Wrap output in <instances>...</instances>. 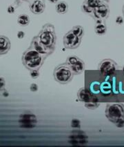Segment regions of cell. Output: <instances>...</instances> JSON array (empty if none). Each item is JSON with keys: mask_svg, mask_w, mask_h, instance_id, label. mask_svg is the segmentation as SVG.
I'll use <instances>...</instances> for the list:
<instances>
[{"mask_svg": "<svg viewBox=\"0 0 124 147\" xmlns=\"http://www.w3.org/2000/svg\"><path fill=\"white\" fill-rule=\"evenodd\" d=\"M46 56L40 54L35 49L30 47L26 49L22 55L21 61L23 66L29 71L39 70L44 64L46 59Z\"/></svg>", "mask_w": 124, "mask_h": 147, "instance_id": "cell-1", "label": "cell"}, {"mask_svg": "<svg viewBox=\"0 0 124 147\" xmlns=\"http://www.w3.org/2000/svg\"><path fill=\"white\" fill-rule=\"evenodd\" d=\"M37 36L44 47L52 53L54 52L57 42V35L54 25L50 23L46 24Z\"/></svg>", "mask_w": 124, "mask_h": 147, "instance_id": "cell-2", "label": "cell"}, {"mask_svg": "<svg viewBox=\"0 0 124 147\" xmlns=\"http://www.w3.org/2000/svg\"><path fill=\"white\" fill-rule=\"evenodd\" d=\"M106 117L118 128L124 127V104L121 103L108 104L105 111Z\"/></svg>", "mask_w": 124, "mask_h": 147, "instance_id": "cell-3", "label": "cell"}, {"mask_svg": "<svg viewBox=\"0 0 124 147\" xmlns=\"http://www.w3.org/2000/svg\"><path fill=\"white\" fill-rule=\"evenodd\" d=\"M74 75L67 64H61L54 70V78L61 84H66L72 80Z\"/></svg>", "mask_w": 124, "mask_h": 147, "instance_id": "cell-4", "label": "cell"}, {"mask_svg": "<svg viewBox=\"0 0 124 147\" xmlns=\"http://www.w3.org/2000/svg\"><path fill=\"white\" fill-rule=\"evenodd\" d=\"M68 141L73 146L86 145L88 143V137L84 131L79 129H76L70 133Z\"/></svg>", "mask_w": 124, "mask_h": 147, "instance_id": "cell-5", "label": "cell"}, {"mask_svg": "<svg viewBox=\"0 0 124 147\" xmlns=\"http://www.w3.org/2000/svg\"><path fill=\"white\" fill-rule=\"evenodd\" d=\"M37 124V116L30 111L21 114L19 118V126L24 129H32Z\"/></svg>", "mask_w": 124, "mask_h": 147, "instance_id": "cell-6", "label": "cell"}, {"mask_svg": "<svg viewBox=\"0 0 124 147\" xmlns=\"http://www.w3.org/2000/svg\"><path fill=\"white\" fill-rule=\"evenodd\" d=\"M108 0H105L102 1L97 7H96L93 11L92 18L95 20H105L109 17L110 7L108 5Z\"/></svg>", "mask_w": 124, "mask_h": 147, "instance_id": "cell-7", "label": "cell"}, {"mask_svg": "<svg viewBox=\"0 0 124 147\" xmlns=\"http://www.w3.org/2000/svg\"><path fill=\"white\" fill-rule=\"evenodd\" d=\"M117 70V64L110 59H103L99 64V71L104 76H113Z\"/></svg>", "mask_w": 124, "mask_h": 147, "instance_id": "cell-8", "label": "cell"}, {"mask_svg": "<svg viewBox=\"0 0 124 147\" xmlns=\"http://www.w3.org/2000/svg\"><path fill=\"white\" fill-rule=\"evenodd\" d=\"M81 39L82 38L76 36L71 30H70L64 36L63 43L66 49H76L80 46Z\"/></svg>", "mask_w": 124, "mask_h": 147, "instance_id": "cell-9", "label": "cell"}, {"mask_svg": "<svg viewBox=\"0 0 124 147\" xmlns=\"http://www.w3.org/2000/svg\"><path fill=\"white\" fill-rule=\"evenodd\" d=\"M77 97L78 100L80 102H84V103H88V102H94V101H99L98 98L95 95L90 91L87 88H81L77 92Z\"/></svg>", "mask_w": 124, "mask_h": 147, "instance_id": "cell-10", "label": "cell"}, {"mask_svg": "<svg viewBox=\"0 0 124 147\" xmlns=\"http://www.w3.org/2000/svg\"><path fill=\"white\" fill-rule=\"evenodd\" d=\"M30 46L33 47V49H35L37 52H39L40 54L43 55L44 56H46V57H48L49 55H50L52 53L51 51L47 49L43 44L41 43L40 40H39L38 37H37V36H35L33 37Z\"/></svg>", "mask_w": 124, "mask_h": 147, "instance_id": "cell-11", "label": "cell"}, {"mask_svg": "<svg viewBox=\"0 0 124 147\" xmlns=\"http://www.w3.org/2000/svg\"><path fill=\"white\" fill-rule=\"evenodd\" d=\"M30 10L33 14L40 15L44 13L46 8L44 0H34L30 3L29 6Z\"/></svg>", "mask_w": 124, "mask_h": 147, "instance_id": "cell-12", "label": "cell"}, {"mask_svg": "<svg viewBox=\"0 0 124 147\" xmlns=\"http://www.w3.org/2000/svg\"><path fill=\"white\" fill-rule=\"evenodd\" d=\"M11 47V41L7 37L1 35L0 37V54L1 55L6 54L10 51Z\"/></svg>", "mask_w": 124, "mask_h": 147, "instance_id": "cell-13", "label": "cell"}, {"mask_svg": "<svg viewBox=\"0 0 124 147\" xmlns=\"http://www.w3.org/2000/svg\"><path fill=\"white\" fill-rule=\"evenodd\" d=\"M96 23L95 26V32L98 35H103L106 33L107 27L103 20H95Z\"/></svg>", "mask_w": 124, "mask_h": 147, "instance_id": "cell-14", "label": "cell"}, {"mask_svg": "<svg viewBox=\"0 0 124 147\" xmlns=\"http://www.w3.org/2000/svg\"><path fill=\"white\" fill-rule=\"evenodd\" d=\"M69 67L70 68L71 71H72L73 74H74V76H76V75H79L81 74L84 71L85 63L84 62V61L81 60V59H79L75 64L71 65Z\"/></svg>", "mask_w": 124, "mask_h": 147, "instance_id": "cell-15", "label": "cell"}, {"mask_svg": "<svg viewBox=\"0 0 124 147\" xmlns=\"http://www.w3.org/2000/svg\"><path fill=\"white\" fill-rule=\"evenodd\" d=\"M56 12L59 14H65L68 11V5L64 1H59L56 4Z\"/></svg>", "mask_w": 124, "mask_h": 147, "instance_id": "cell-16", "label": "cell"}, {"mask_svg": "<svg viewBox=\"0 0 124 147\" xmlns=\"http://www.w3.org/2000/svg\"><path fill=\"white\" fill-rule=\"evenodd\" d=\"M17 24L21 26H27L30 24V18L28 15L21 14L17 18Z\"/></svg>", "mask_w": 124, "mask_h": 147, "instance_id": "cell-17", "label": "cell"}, {"mask_svg": "<svg viewBox=\"0 0 124 147\" xmlns=\"http://www.w3.org/2000/svg\"><path fill=\"white\" fill-rule=\"evenodd\" d=\"M71 31L76 36L80 37V38H82L83 36L84 35V29L81 26L78 25L75 26H73Z\"/></svg>", "mask_w": 124, "mask_h": 147, "instance_id": "cell-18", "label": "cell"}, {"mask_svg": "<svg viewBox=\"0 0 124 147\" xmlns=\"http://www.w3.org/2000/svg\"><path fill=\"white\" fill-rule=\"evenodd\" d=\"M103 1H105V0H84V3L92 8V9H95Z\"/></svg>", "mask_w": 124, "mask_h": 147, "instance_id": "cell-19", "label": "cell"}, {"mask_svg": "<svg viewBox=\"0 0 124 147\" xmlns=\"http://www.w3.org/2000/svg\"><path fill=\"white\" fill-rule=\"evenodd\" d=\"M81 11H82L83 13H86V14L90 15V16L92 17L93 15V11H94V9L88 6V5H86L85 3H83V4L81 5Z\"/></svg>", "mask_w": 124, "mask_h": 147, "instance_id": "cell-20", "label": "cell"}, {"mask_svg": "<svg viewBox=\"0 0 124 147\" xmlns=\"http://www.w3.org/2000/svg\"><path fill=\"white\" fill-rule=\"evenodd\" d=\"M99 101H94V102H88V103H84L85 107H86L88 109L90 110H95V109H97L99 106Z\"/></svg>", "mask_w": 124, "mask_h": 147, "instance_id": "cell-21", "label": "cell"}, {"mask_svg": "<svg viewBox=\"0 0 124 147\" xmlns=\"http://www.w3.org/2000/svg\"><path fill=\"white\" fill-rule=\"evenodd\" d=\"M79 59V58L75 55L69 56V57H67L66 64H67L68 66H71V65H73L74 64H75L77 61H78Z\"/></svg>", "mask_w": 124, "mask_h": 147, "instance_id": "cell-22", "label": "cell"}, {"mask_svg": "<svg viewBox=\"0 0 124 147\" xmlns=\"http://www.w3.org/2000/svg\"><path fill=\"white\" fill-rule=\"evenodd\" d=\"M70 126L72 129H80L81 128V122L79 119L77 118H74L71 120Z\"/></svg>", "mask_w": 124, "mask_h": 147, "instance_id": "cell-23", "label": "cell"}, {"mask_svg": "<svg viewBox=\"0 0 124 147\" xmlns=\"http://www.w3.org/2000/svg\"><path fill=\"white\" fill-rule=\"evenodd\" d=\"M16 3H17V1H15L14 4L10 5V6L8 7L7 12L9 13V14H13V13H15L16 8H17L19 6H20V4L16 5Z\"/></svg>", "mask_w": 124, "mask_h": 147, "instance_id": "cell-24", "label": "cell"}, {"mask_svg": "<svg viewBox=\"0 0 124 147\" xmlns=\"http://www.w3.org/2000/svg\"><path fill=\"white\" fill-rule=\"evenodd\" d=\"M40 71L39 70H32L30 72V76L33 79H37L40 76Z\"/></svg>", "mask_w": 124, "mask_h": 147, "instance_id": "cell-25", "label": "cell"}, {"mask_svg": "<svg viewBox=\"0 0 124 147\" xmlns=\"http://www.w3.org/2000/svg\"><path fill=\"white\" fill-rule=\"evenodd\" d=\"M39 89L38 85L35 83H33L30 84V90H31L32 92H37Z\"/></svg>", "mask_w": 124, "mask_h": 147, "instance_id": "cell-26", "label": "cell"}, {"mask_svg": "<svg viewBox=\"0 0 124 147\" xmlns=\"http://www.w3.org/2000/svg\"><path fill=\"white\" fill-rule=\"evenodd\" d=\"M123 23V18L122 17L119 16L116 19V24L118 25H121Z\"/></svg>", "mask_w": 124, "mask_h": 147, "instance_id": "cell-27", "label": "cell"}, {"mask_svg": "<svg viewBox=\"0 0 124 147\" xmlns=\"http://www.w3.org/2000/svg\"><path fill=\"white\" fill-rule=\"evenodd\" d=\"M6 85V82H5V80L3 77H1V80H0V86H1V90L4 89V86Z\"/></svg>", "mask_w": 124, "mask_h": 147, "instance_id": "cell-28", "label": "cell"}, {"mask_svg": "<svg viewBox=\"0 0 124 147\" xmlns=\"http://www.w3.org/2000/svg\"><path fill=\"white\" fill-rule=\"evenodd\" d=\"M17 38L18 39H23V37H25V32L23 31H19L17 32Z\"/></svg>", "mask_w": 124, "mask_h": 147, "instance_id": "cell-29", "label": "cell"}, {"mask_svg": "<svg viewBox=\"0 0 124 147\" xmlns=\"http://www.w3.org/2000/svg\"><path fill=\"white\" fill-rule=\"evenodd\" d=\"M49 1L51 3H53V4H57L58 2V0H49Z\"/></svg>", "mask_w": 124, "mask_h": 147, "instance_id": "cell-30", "label": "cell"}, {"mask_svg": "<svg viewBox=\"0 0 124 147\" xmlns=\"http://www.w3.org/2000/svg\"><path fill=\"white\" fill-rule=\"evenodd\" d=\"M123 16H124V5H123Z\"/></svg>", "mask_w": 124, "mask_h": 147, "instance_id": "cell-31", "label": "cell"}, {"mask_svg": "<svg viewBox=\"0 0 124 147\" xmlns=\"http://www.w3.org/2000/svg\"><path fill=\"white\" fill-rule=\"evenodd\" d=\"M21 1H29L30 0H21Z\"/></svg>", "mask_w": 124, "mask_h": 147, "instance_id": "cell-32", "label": "cell"}, {"mask_svg": "<svg viewBox=\"0 0 124 147\" xmlns=\"http://www.w3.org/2000/svg\"><path fill=\"white\" fill-rule=\"evenodd\" d=\"M123 76H124V67L123 68Z\"/></svg>", "mask_w": 124, "mask_h": 147, "instance_id": "cell-33", "label": "cell"}]
</instances>
